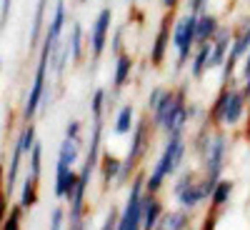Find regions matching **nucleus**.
<instances>
[{
  "mask_svg": "<svg viewBox=\"0 0 250 230\" xmlns=\"http://www.w3.org/2000/svg\"><path fill=\"white\" fill-rule=\"evenodd\" d=\"M68 230H90V220H88V215L83 218L80 223H75V225H68Z\"/></svg>",
  "mask_w": 250,
  "mask_h": 230,
  "instance_id": "obj_38",
  "label": "nucleus"
},
{
  "mask_svg": "<svg viewBox=\"0 0 250 230\" xmlns=\"http://www.w3.org/2000/svg\"><path fill=\"white\" fill-rule=\"evenodd\" d=\"M110 53L120 55L123 53V28H118L115 33H110Z\"/></svg>",
  "mask_w": 250,
  "mask_h": 230,
  "instance_id": "obj_36",
  "label": "nucleus"
},
{
  "mask_svg": "<svg viewBox=\"0 0 250 230\" xmlns=\"http://www.w3.org/2000/svg\"><path fill=\"white\" fill-rule=\"evenodd\" d=\"M0 70H3V60H0Z\"/></svg>",
  "mask_w": 250,
  "mask_h": 230,
  "instance_id": "obj_40",
  "label": "nucleus"
},
{
  "mask_svg": "<svg viewBox=\"0 0 250 230\" xmlns=\"http://www.w3.org/2000/svg\"><path fill=\"white\" fill-rule=\"evenodd\" d=\"M23 148L20 143L15 140L13 143V153H10V160H8V168H5V175H3V190L5 195H13L15 185H18V175H20V165H23Z\"/></svg>",
  "mask_w": 250,
  "mask_h": 230,
  "instance_id": "obj_19",
  "label": "nucleus"
},
{
  "mask_svg": "<svg viewBox=\"0 0 250 230\" xmlns=\"http://www.w3.org/2000/svg\"><path fill=\"white\" fill-rule=\"evenodd\" d=\"M108 105H110V93H108L105 88H95L93 95H90V113H93V120H103Z\"/></svg>",
  "mask_w": 250,
  "mask_h": 230,
  "instance_id": "obj_26",
  "label": "nucleus"
},
{
  "mask_svg": "<svg viewBox=\"0 0 250 230\" xmlns=\"http://www.w3.org/2000/svg\"><path fill=\"white\" fill-rule=\"evenodd\" d=\"M228 153H230V135L223 128H215L210 140H208L200 160V175L208 180H220L225 173V165H228Z\"/></svg>",
  "mask_w": 250,
  "mask_h": 230,
  "instance_id": "obj_4",
  "label": "nucleus"
},
{
  "mask_svg": "<svg viewBox=\"0 0 250 230\" xmlns=\"http://www.w3.org/2000/svg\"><path fill=\"white\" fill-rule=\"evenodd\" d=\"M75 185H78V170L58 160L55 163V185H53L55 198H65L68 200L73 195V190H75Z\"/></svg>",
  "mask_w": 250,
  "mask_h": 230,
  "instance_id": "obj_13",
  "label": "nucleus"
},
{
  "mask_svg": "<svg viewBox=\"0 0 250 230\" xmlns=\"http://www.w3.org/2000/svg\"><path fill=\"white\" fill-rule=\"evenodd\" d=\"M68 23V10H65V0H58L55 8H53V18H50V23H48V30H45V43H50L53 48L60 43V38H62V28H65Z\"/></svg>",
  "mask_w": 250,
  "mask_h": 230,
  "instance_id": "obj_17",
  "label": "nucleus"
},
{
  "mask_svg": "<svg viewBox=\"0 0 250 230\" xmlns=\"http://www.w3.org/2000/svg\"><path fill=\"white\" fill-rule=\"evenodd\" d=\"M173 13H165L160 25H158V33L153 38V45H150V53H148V60L153 68H163L165 58L170 53V38H173Z\"/></svg>",
  "mask_w": 250,
  "mask_h": 230,
  "instance_id": "obj_11",
  "label": "nucleus"
},
{
  "mask_svg": "<svg viewBox=\"0 0 250 230\" xmlns=\"http://www.w3.org/2000/svg\"><path fill=\"white\" fill-rule=\"evenodd\" d=\"M110 28H113V10L103 8L95 15L93 25H90V33H88V48H90L93 60H100L103 53H105L108 40H110Z\"/></svg>",
  "mask_w": 250,
  "mask_h": 230,
  "instance_id": "obj_9",
  "label": "nucleus"
},
{
  "mask_svg": "<svg viewBox=\"0 0 250 230\" xmlns=\"http://www.w3.org/2000/svg\"><path fill=\"white\" fill-rule=\"evenodd\" d=\"M153 135H155V128L150 123V115L145 113L138 118L133 133L128 135L130 143H128V153H125L123 158V168H120V175H118V183L115 188H128L130 180L140 173V165L145 160V155H148L150 145H153Z\"/></svg>",
  "mask_w": 250,
  "mask_h": 230,
  "instance_id": "obj_3",
  "label": "nucleus"
},
{
  "mask_svg": "<svg viewBox=\"0 0 250 230\" xmlns=\"http://www.w3.org/2000/svg\"><path fill=\"white\" fill-rule=\"evenodd\" d=\"M218 180H208V178H198L193 180L190 185H185L183 190H178L173 198L178 203V208H183V210L188 213H195L198 208H203L208 200H210V193H213V188H215Z\"/></svg>",
  "mask_w": 250,
  "mask_h": 230,
  "instance_id": "obj_7",
  "label": "nucleus"
},
{
  "mask_svg": "<svg viewBox=\"0 0 250 230\" xmlns=\"http://www.w3.org/2000/svg\"><path fill=\"white\" fill-rule=\"evenodd\" d=\"M120 168H123V158H118L115 153H105V150H103V155H100V165H98L100 178H103V190H108L110 185L118 183Z\"/></svg>",
  "mask_w": 250,
  "mask_h": 230,
  "instance_id": "obj_21",
  "label": "nucleus"
},
{
  "mask_svg": "<svg viewBox=\"0 0 250 230\" xmlns=\"http://www.w3.org/2000/svg\"><path fill=\"white\" fill-rule=\"evenodd\" d=\"M40 173H43V143H35L30 150V165H28V175H33L35 180H40Z\"/></svg>",
  "mask_w": 250,
  "mask_h": 230,
  "instance_id": "obj_29",
  "label": "nucleus"
},
{
  "mask_svg": "<svg viewBox=\"0 0 250 230\" xmlns=\"http://www.w3.org/2000/svg\"><path fill=\"white\" fill-rule=\"evenodd\" d=\"M38 183L40 180H35L33 175H25L23 178V183H20V208L23 210H30V208L38 203Z\"/></svg>",
  "mask_w": 250,
  "mask_h": 230,
  "instance_id": "obj_24",
  "label": "nucleus"
},
{
  "mask_svg": "<svg viewBox=\"0 0 250 230\" xmlns=\"http://www.w3.org/2000/svg\"><path fill=\"white\" fill-rule=\"evenodd\" d=\"M250 50V15L245 18V23L240 28H235V35H233V45H230V53H228V60L225 65L220 68L223 70V85L233 80V73L238 70L240 60L245 58V53Z\"/></svg>",
  "mask_w": 250,
  "mask_h": 230,
  "instance_id": "obj_8",
  "label": "nucleus"
},
{
  "mask_svg": "<svg viewBox=\"0 0 250 230\" xmlns=\"http://www.w3.org/2000/svg\"><path fill=\"white\" fill-rule=\"evenodd\" d=\"M68 50H70V63L83 60V25L80 23H73V30L68 38Z\"/></svg>",
  "mask_w": 250,
  "mask_h": 230,
  "instance_id": "obj_27",
  "label": "nucleus"
},
{
  "mask_svg": "<svg viewBox=\"0 0 250 230\" xmlns=\"http://www.w3.org/2000/svg\"><path fill=\"white\" fill-rule=\"evenodd\" d=\"M210 43H200V45H195V50H193V58H190V63H188V75H190L193 80H200L205 73H210L208 70V63H210Z\"/></svg>",
  "mask_w": 250,
  "mask_h": 230,
  "instance_id": "obj_22",
  "label": "nucleus"
},
{
  "mask_svg": "<svg viewBox=\"0 0 250 230\" xmlns=\"http://www.w3.org/2000/svg\"><path fill=\"white\" fill-rule=\"evenodd\" d=\"M48 230H68V210L62 205H55L53 210H50Z\"/></svg>",
  "mask_w": 250,
  "mask_h": 230,
  "instance_id": "obj_30",
  "label": "nucleus"
},
{
  "mask_svg": "<svg viewBox=\"0 0 250 230\" xmlns=\"http://www.w3.org/2000/svg\"><path fill=\"white\" fill-rule=\"evenodd\" d=\"M138 123V115H135V105L133 103H125V105L118 108L115 118H113V133L115 135H130L133 128Z\"/></svg>",
  "mask_w": 250,
  "mask_h": 230,
  "instance_id": "obj_23",
  "label": "nucleus"
},
{
  "mask_svg": "<svg viewBox=\"0 0 250 230\" xmlns=\"http://www.w3.org/2000/svg\"><path fill=\"white\" fill-rule=\"evenodd\" d=\"M45 5H48V0H38L35 18H33V28H30V45H38V40H40V30H43V18H45Z\"/></svg>",
  "mask_w": 250,
  "mask_h": 230,
  "instance_id": "obj_28",
  "label": "nucleus"
},
{
  "mask_svg": "<svg viewBox=\"0 0 250 230\" xmlns=\"http://www.w3.org/2000/svg\"><path fill=\"white\" fill-rule=\"evenodd\" d=\"M155 230H193V213L183 210V208H170L163 213Z\"/></svg>",
  "mask_w": 250,
  "mask_h": 230,
  "instance_id": "obj_18",
  "label": "nucleus"
},
{
  "mask_svg": "<svg viewBox=\"0 0 250 230\" xmlns=\"http://www.w3.org/2000/svg\"><path fill=\"white\" fill-rule=\"evenodd\" d=\"M160 5H163L165 13H175L178 5H180V0H160Z\"/></svg>",
  "mask_w": 250,
  "mask_h": 230,
  "instance_id": "obj_37",
  "label": "nucleus"
},
{
  "mask_svg": "<svg viewBox=\"0 0 250 230\" xmlns=\"http://www.w3.org/2000/svg\"><path fill=\"white\" fill-rule=\"evenodd\" d=\"M80 140H70V138H62L60 148H58V160L70 165V168H75V163L80 160Z\"/></svg>",
  "mask_w": 250,
  "mask_h": 230,
  "instance_id": "obj_25",
  "label": "nucleus"
},
{
  "mask_svg": "<svg viewBox=\"0 0 250 230\" xmlns=\"http://www.w3.org/2000/svg\"><path fill=\"white\" fill-rule=\"evenodd\" d=\"M80 135H83V123L80 120H68L65 123V138H70V140H80Z\"/></svg>",
  "mask_w": 250,
  "mask_h": 230,
  "instance_id": "obj_35",
  "label": "nucleus"
},
{
  "mask_svg": "<svg viewBox=\"0 0 250 230\" xmlns=\"http://www.w3.org/2000/svg\"><path fill=\"white\" fill-rule=\"evenodd\" d=\"M185 155H188V138L185 135L165 138L158 160L150 165V170H145V193L160 195L165 180L175 178L185 168Z\"/></svg>",
  "mask_w": 250,
  "mask_h": 230,
  "instance_id": "obj_2",
  "label": "nucleus"
},
{
  "mask_svg": "<svg viewBox=\"0 0 250 230\" xmlns=\"http://www.w3.org/2000/svg\"><path fill=\"white\" fill-rule=\"evenodd\" d=\"M118 220H120V208L118 205H110L98 230H118Z\"/></svg>",
  "mask_w": 250,
  "mask_h": 230,
  "instance_id": "obj_31",
  "label": "nucleus"
},
{
  "mask_svg": "<svg viewBox=\"0 0 250 230\" xmlns=\"http://www.w3.org/2000/svg\"><path fill=\"white\" fill-rule=\"evenodd\" d=\"M195 23L198 15L193 13H183L173 20V38H170V48L175 50V73H180L193 58L195 50Z\"/></svg>",
  "mask_w": 250,
  "mask_h": 230,
  "instance_id": "obj_5",
  "label": "nucleus"
},
{
  "mask_svg": "<svg viewBox=\"0 0 250 230\" xmlns=\"http://www.w3.org/2000/svg\"><path fill=\"white\" fill-rule=\"evenodd\" d=\"M220 15L213 13V10H205L198 15V23H195V43H210L215 38V33L220 30Z\"/></svg>",
  "mask_w": 250,
  "mask_h": 230,
  "instance_id": "obj_16",
  "label": "nucleus"
},
{
  "mask_svg": "<svg viewBox=\"0 0 250 230\" xmlns=\"http://www.w3.org/2000/svg\"><path fill=\"white\" fill-rule=\"evenodd\" d=\"M183 100H188V85L165 88V93H163V98H160V103H158V108H155L153 113H148V115H150V123H153V128H155V133H163L168 118H170L173 110L178 108V103H183Z\"/></svg>",
  "mask_w": 250,
  "mask_h": 230,
  "instance_id": "obj_10",
  "label": "nucleus"
},
{
  "mask_svg": "<svg viewBox=\"0 0 250 230\" xmlns=\"http://www.w3.org/2000/svg\"><path fill=\"white\" fill-rule=\"evenodd\" d=\"M233 35H235V28L220 25V30L210 40L213 48H210V63H208V70H220L225 65L228 53H230V45H233Z\"/></svg>",
  "mask_w": 250,
  "mask_h": 230,
  "instance_id": "obj_12",
  "label": "nucleus"
},
{
  "mask_svg": "<svg viewBox=\"0 0 250 230\" xmlns=\"http://www.w3.org/2000/svg\"><path fill=\"white\" fill-rule=\"evenodd\" d=\"M80 3H88V0H80Z\"/></svg>",
  "mask_w": 250,
  "mask_h": 230,
  "instance_id": "obj_41",
  "label": "nucleus"
},
{
  "mask_svg": "<svg viewBox=\"0 0 250 230\" xmlns=\"http://www.w3.org/2000/svg\"><path fill=\"white\" fill-rule=\"evenodd\" d=\"M248 105H250V98L243 90L240 83H235V80L225 83V85H220L218 95L213 98L210 108H208V125L230 133V130L240 128V123L248 115Z\"/></svg>",
  "mask_w": 250,
  "mask_h": 230,
  "instance_id": "obj_1",
  "label": "nucleus"
},
{
  "mask_svg": "<svg viewBox=\"0 0 250 230\" xmlns=\"http://www.w3.org/2000/svg\"><path fill=\"white\" fill-rule=\"evenodd\" d=\"M163 93H165V88H163V85H155V88H150L148 98H145V113H153V110L158 108V103H160Z\"/></svg>",
  "mask_w": 250,
  "mask_h": 230,
  "instance_id": "obj_33",
  "label": "nucleus"
},
{
  "mask_svg": "<svg viewBox=\"0 0 250 230\" xmlns=\"http://www.w3.org/2000/svg\"><path fill=\"white\" fill-rule=\"evenodd\" d=\"M205 10H210V0H185V13L200 15Z\"/></svg>",
  "mask_w": 250,
  "mask_h": 230,
  "instance_id": "obj_34",
  "label": "nucleus"
},
{
  "mask_svg": "<svg viewBox=\"0 0 250 230\" xmlns=\"http://www.w3.org/2000/svg\"><path fill=\"white\" fill-rule=\"evenodd\" d=\"M233 195H235V180L233 178H220L218 183H215V188H213V193H210V208L208 210H213V213H223L228 205H230V200H233Z\"/></svg>",
  "mask_w": 250,
  "mask_h": 230,
  "instance_id": "obj_14",
  "label": "nucleus"
},
{
  "mask_svg": "<svg viewBox=\"0 0 250 230\" xmlns=\"http://www.w3.org/2000/svg\"><path fill=\"white\" fill-rule=\"evenodd\" d=\"M163 213H165V203L160 200V195L145 193V198H143V230H155Z\"/></svg>",
  "mask_w": 250,
  "mask_h": 230,
  "instance_id": "obj_20",
  "label": "nucleus"
},
{
  "mask_svg": "<svg viewBox=\"0 0 250 230\" xmlns=\"http://www.w3.org/2000/svg\"><path fill=\"white\" fill-rule=\"evenodd\" d=\"M240 85L250 98V50L245 53V58L240 60Z\"/></svg>",
  "mask_w": 250,
  "mask_h": 230,
  "instance_id": "obj_32",
  "label": "nucleus"
},
{
  "mask_svg": "<svg viewBox=\"0 0 250 230\" xmlns=\"http://www.w3.org/2000/svg\"><path fill=\"white\" fill-rule=\"evenodd\" d=\"M0 193H5V190H3V183H0Z\"/></svg>",
  "mask_w": 250,
  "mask_h": 230,
  "instance_id": "obj_39",
  "label": "nucleus"
},
{
  "mask_svg": "<svg viewBox=\"0 0 250 230\" xmlns=\"http://www.w3.org/2000/svg\"><path fill=\"white\" fill-rule=\"evenodd\" d=\"M133 70H135V60L130 53H120L115 55V65H113V93H120L125 85L130 83L133 78Z\"/></svg>",
  "mask_w": 250,
  "mask_h": 230,
  "instance_id": "obj_15",
  "label": "nucleus"
},
{
  "mask_svg": "<svg viewBox=\"0 0 250 230\" xmlns=\"http://www.w3.org/2000/svg\"><path fill=\"white\" fill-rule=\"evenodd\" d=\"M50 53H53V45L45 43L40 45V58H38V65H35V75H33V85H30V93L25 98V105H23V123H30L38 113H40V103H43V93L48 88V63H50Z\"/></svg>",
  "mask_w": 250,
  "mask_h": 230,
  "instance_id": "obj_6",
  "label": "nucleus"
}]
</instances>
